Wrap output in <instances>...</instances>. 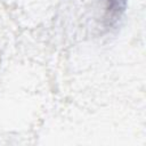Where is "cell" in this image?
<instances>
[{"label":"cell","mask_w":146,"mask_h":146,"mask_svg":"<svg viewBox=\"0 0 146 146\" xmlns=\"http://www.w3.org/2000/svg\"><path fill=\"white\" fill-rule=\"evenodd\" d=\"M127 0H108L107 6V13H108V19L116 21L117 17H120L121 13L124 10Z\"/></svg>","instance_id":"6da1fadb"}]
</instances>
